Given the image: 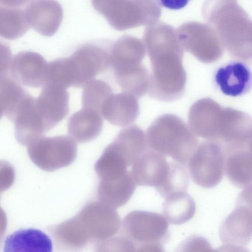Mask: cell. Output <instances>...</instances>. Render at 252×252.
<instances>
[{
  "instance_id": "cell-2",
  "label": "cell",
  "mask_w": 252,
  "mask_h": 252,
  "mask_svg": "<svg viewBox=\"0 0 252 252\" xmlns=\"http://www.w3.org/2000/svg\"><path fill=\"white\" fill-rule=\"evenodd\" d=\"M168 222L159 214L135 210L124 219L121 233L131 242L136 252H163L169 238Z\"/></svg>"
},
{
  "instance_id": "cell-13",
  "label": "cell",
  "mask_w": 252,
  "mask_h": 252,
  "mask_svg": "<svg viewBox=\"0 0 252 252\" xmlns=\"http://www.w3.org/2000/svg\"><path fill=\"white\" fill-rule=\"evenodd\" d=\"M30 27L42 35L50 36L58 31L63 11L55 0H34L25 10Z\"/></svg>"
},
{
  "instance_id": "cell-25",
  "label": "cell",
  "mask_w": 252,
  "mask_h": 252,
  "mask_svg": "<svg viewBox=\"0 0 252 252\" xmlns=\"http://www.w3.org/2000/svg\"><path fill=\"white\" fill-rule=\"evenodd\" d=\"M25 10L15 7L0 8V34L7 39H14L23 35L29 29Z\"/></svg>"
},
{
  "instance_id": "cell-16",
  "label": "cell",
  "mask_w": 252,
  "mask_h": 252,
  "mask_svg": "<svg viewBox=\"0 0 252 252\" xmlns=\"http://www.w3.org/2000/svg\"><path fill=\"white\" fill-rule=\"evenodd\" d=\"M215 81L225 95L233 97L248 93L252 87V72L244 62L235 61L220 67Z\"/></svg>"
},
{
  "instance_id": "cell-11",
  "label": "cell",
  "mask_w": 252,
  "mask_h": 252,
  "mask_svg": "<svg viewBox=\"0 0 252 252\" xmlns=\"http://www.w3.org/2000/svg\"><path fill=\"white\" fill-rule=\"evenodd\" d=\"M69 95L66 88L47 83L35 98L37 110L47 130L61 122L69 111Z\"/></svg>"
},
{
  "instance_id": "cell-22",
  "label": "cell",
  "mask_w": 252,
  "mask_h": 252,
  "mask_svg": "<svg viewBox=\"0 0 252 252\" xmlns=\"http://www.w3.org/2000/svg\"><path fill=\"white\" fill-rule=\"evenodd\" d=\"M53 250L51 239L45 233L35 229H21L5 239L4 252H46Z\"/></svg>"
},
{
  "instance_id": "cell-20",
  "label": "cell",
  "mask_w": 252,
  "mask_h": 252,
  "mask_svg": "<svg viewBox=\"0 0 252 252\" xmlns=\"http://www.w3.org/2000/svg\"><path fill=\"white\" fill-rule=\"evenodd\" d=\"M136 184L128 171L122 176L112 180H101L97 189L99 200L115 208L127 203L132 196Z\"/></svg>"
},
{
  "instance_id": "cell-24",
  "label": "cell",
  "mask_w": 252,
  "mask_h": 252,
  "mask_svg": "<svg viewBox=\"0 0 252 252\" xmlns=\"http://www.w3.org/2000/svg\"><path fill=\"white\" fill-rule=\"evenodd\" d=\"M165 199L163 214L170 223L181 224L193 217L196 210L195 203L187 191L172 193Z\"/></svg>"
},
{
  "instance_id": "cell-8",
  "label": "cell",
  "mask_w": 252,
  "mask_h": 252,
  "mask_svg": "<svg viewBox=\"0 0 252 252\" xmlns=\"http://www.w3.org/2000/svg\"><path fill=\"white\" fill-rule=\"evenodd\" d=\"M219 235L224 250L245 251L252 239V209L236 205L221 223Z\"/></svg>"
},
{
  "instance_id": "cell-5",
  "label": "cell",
  "mask_w": 252,
  "mask_h": 252,
  "mask_svg": "<svg viewBox=\"0 0 252 252\" xmlns=\"http://www.w3.org/2000/svg\"><path fill=\"white\" fill-rule=\"evenodd\" d=\"M224 162L222 146L207 140L198 144L187 164L192 181L201 187L210 188L218 185L223 178Z\"/></svg>"
},
{
  "instance_id": "cell-19",
  "label": "cell",
  "mask_w": 252,
  "mask_h": 252,
  "mask_svg": "<svg viewBox=\"0 0 252 252\" xmlns=\"http://www.w3.org/2000/svg\"><path fill=\"white\" fill-rule=\"evenodd\" d=\"M103 126L101 113L96 110L83 108L73 113L68 119V134L76 142L84 143L95 139Z\"/></svg>"
},
{
  "instance_id": "cell-18",
  "label": "cell",
  "mask_w": 252,
  "mask_h": 252,
  "mask_svg": "<svg viewBox=\"0 0 252 252\" xmlns=\"http://www.w3.org/2000/svg\"><path fill=\"white\" fill-rule=\"evenodd\" d=\"M56 247L65 251H78L90 242V238L77 215L49 228Z\"/></svg>"
},
{
  "instance_id": "cell-28",
  "label": "cell",
  "mask_w": 252,
  "mask_h": 252,
  "mask_svg": "<svg viewBox=\"0 0 252 252\" xmlns=\"http://www.w3.org/2000/svg\"><path fill=\"white\" fill-rule=\"evenodd\" d=\"M10 49L7 45H0V75H7L12 61Z\"/></svg>"
},
{
  "instance_id": "cell-23",
  "label": "cell",
  "mask_w": 252,
  "mask_h": 252,
  "mask_svg": "<svg viewBox=\"0 0 252 252\" xmlns=\"http://www.w3.org/2000/svg\"><path fill=\"white\" fill-rule=\"evenodd\" d=\"M31 94L15 80L7 75H0V112L13 122L23 104Z\"/></svg>"
},
{
  "instance_id": "cell-1",
  "label": "cell",
  "mask_w": 252,
  "mask_h": 252,
  "mask_svg": "<svg viewBox=\"0 0 252 252\" xmlns=\"http://www.w3.org/2000/svg\"><path fill=\"white\" fill-rule=\"evenodd\" d=\"M148 148L187 164L198 145L196 136L179 117L165 114L158 117L145 133Z\"/></svg>"
},
{
  "instance_id": "cell-32",
  "label": "cell",
  "mask_w": 252,
  "mask_h": 252,
  "mask_svg": "<svg viewBox=\"0 0 252 252\" xmlns=\"http://www.w3.org/2000/svg\"><path fill=\"white\" fill-rule=\"evenodd\" d=\"M30 0H0L1 3L6 6L15 7L21 6Z\"/></svg>"
},
{
  "instance_id": "cell-31",
  "label": "cell",
  "mask_w": 252,
  "mask_h": 252,
  "mask_svg": "<svg viewBox=\"0 0 252 252\" xmlns=\"http://www.w3.org/2000/svg\"><path fill=\"white\" fill-rule=\"evenodd\" d=\"M160 5L172 10H178L185 7L190 0H156Z\"/></svg>"
},
{
  "instance_id": "cell-27",
  "label": "cell",
  "mask_w": 252,
  "mask_h": 252,
  "mask_svg": "<svg viewBox=\"0 0 252 252\" xmlns=\"http://www.w3.org/2000/svg\"><path fill=\"white\" fill-rule=\"evenodd\" d=\"M84 87L82 94V107L100 113L104 103L113 94L111 88L105 81L98 79H94Z\"/></svg>"
},
{
  "instance_id": "cell-29",
  "label": "cell",
  "mask_w": 252,
  "mask_h": 252,
  "mask_svg": "<svg viewBox=\"0 0 252 252\" xmlns=\"http://www.w3.org/2000/svg\"><path fill=\"white\" fill-rule=\"evenodd\" d=\"M236 205H243L252 209V184L244 188L239 193Z\"/></svg>"
},
{
  "instance_id": "cell-21",
  "label": "cell",
  "mask_w": 252,
  "mask_h": 252,
  "mask_svg": "<svg viewBox=\"0 0 252 252\" xmlns=\"http://www.w3.org/2000/svg\"><path fill=\"white\" fill-rule=\"evenodd\" d=\"M224 154V172L230 182L242 188L252 184V153L246 148Z\"/></svg>"
},
{
  "instance_id": "cell-12",
  "label": "cell",
  "mask_w": 252,
  "mask_h": 252,
  "mask_svg": "<svg viewBox=\"0 0 252 252\" xmlns=\"http://www.w3.org/2000/svg\"><path fill=\"white\" fill-rule=\"evenodd\" d=\"M145 47L137 38L125 36L116 41L110 50V65L114 75L135 71L143 64Z\"/></svg>"
},
{
  "instance_id": "cell-15",
  "label": "cell",
  "mask_w": 252,
  "mask_h": 252,
  "mask_svg": "<svg viewBox=\"0 0 252 252\" xmlns=\"http://www.w3.org/2000/svg\"><path fill=\"white\" fill-rule=\"evenodd\" d=\"M35 98L30 95L20 108L12 122L15 138L22 145L28 146L48 131L37 110Z\"/></svg>"
},
{
  "instance_id": "cell-7",
  "label": "cell",
  "mask_w": 252,
  "mask_h": 252,
  "mask_svg": "<svg viewBox=\"0 0 252 252\" xmlns=\"http://www.w3.org/2000/svg\"><path fill=\"white\" fill-rule=\"evenodd\" d=\"M252 138V117L243 111L223 107L220 120L218 142L224 152L247 148Z\"/></svg>"
},
{
  "instance_id": "cell-30",
  "label": "cell",
  "mask_w": 252,
  "mask_h": 252,
  "mask_svg": "<svg viewBox=\"0 0 252 252\" xmlns=\"http://www.w3.org/2000/svg\"><path fill=\"white\" fill-rule=\"evenodd\" d=\"M191 245L185 248H199L203 251H212L209 242L204 238L200 237H194L190 238L185 245Z\"/></svg>"
},
{
  "instance_id": "cell-33",
  "label": "cell",
  "mask_w": 252,
  "mask_h": 252,
  "mask_svg": "<svg viewBox=\"0 0 252 252\" xmlns=\"http://www.w3.org/2000/svg\"><path fill=\"white\" fill-rule=\"evenodd\" d=\"M247 148L252 153V138L249 142Z\"/></svg>"
},
{
  "instance_id": "cell-10",
  "label": "cell",
  "mask_w": 252,
  "mask_h": 252,
  "mask_svg": "<svg viewBox=\"0 0 252 252\" xmlns=\"http://www.w3.org/2000/svg\"><path fill=\"white\" fill-rule=\"evenodd\" d=\"M222 108L209 97L195 102L188 114V123L191 131L196 136L217 142L219 122Z\"/></svg>"
},
{
  "instance_id": "cell-4",
  "label": "cell",
  "mask_w": 252,
  "mask_h": 252,
  "mask_svg": "<svg viewBox=\"0 0 252 252\" xmlns=\"http://www.w3.org/2000/svg\"><path fill=\"white\" fill-rule=\"evenodd\" d=\"M27 152L37 166L46 171H53L73 162L77 156V147L70 136H43L28 145Z\"/></svg>"
},
{
  "instance_id": "cell-3",
  "label": "cell",
  "mask_w": 252,
  "mask_h": 252,
  "mask_svg": "<svg viewBox=\"0 0 252 252\" xmlns=\"http://www.w3.org/2000/svg\"><path fill=\"white\" fill-rule=\"evenodd\" d=\"M69 87H84L110 65V51L94 44L82 46L64 58Z\"/></svg>"
},
{
  "instance_id": "cell-9",
  "label": "cell",
  "mask_w": 252,
  "mask_h": 252,
  "mask_svg": "<svg viewBox=\"0 0 252 252\" xmlns=\"http://www.w3.org/2000/svg\"><path fill=\"white\" fill-rule=\"evenodd\" d=\"M48 68V63L39 54L22 51L12 58L8 73L24 86L39 88L47 82Z\"/></svg>"
},
{
  "instance_id": "cell-17",
  "label": "cell",
  "mask_w": 252,
  "mask_h": 252,
  "mask_svg": "<svg viewBox=\"0 0 252 252\" xmlns=\"http://www.w3.org/2000/svg\"><path fill=\"white\" fill-rule=\"evenodd\" d=\"M101 114L113 125L126 126L133 123L139 113L137 99L124 92L112 94L104 103Z\"/></svg>"
},
{
  "instance_id": "cell-6",
  "label": "cell",
  "mask_w": 252,
  "mask_h": 252,
  "mask_svg": "<svg viewBox=\"0 0 252 252\" xmlns=\"http://www.w3.org/2000/svg\"><path fill=\"white\" fill-rule=\"evenodd\" d=\"M76 215L90 242L97 245L115 236L121 230V219L115 209L100 200L87 204Z\"/></svg>"
},
{
  "instance_id": "cell-26",
  "label": "cell",
  "mask_w": 252,
  "mask_h": 252,
  "mask_svg": "<svg viewBox=\"0 0 252 252\" xmlns=\"http://www.w3.org/2000/svg\"><path fill=\"white\" fill-rule=\"evenodd\" d=\"M185 165L176 161L169 162L168 169L163 182L156 188L164 198L173 193L187 191L190 175Z\"/></svg>"
},
{
  "instance_id": "cell-14",
  "label": "cell",
  "mask_w": 252,
  "mask_h": 252,
  "mask_svg": "<svg viewBox=\"0 0 252 252\" xmlns=\"http://www.w3.org/2000/svg\"><path fill=\"white\" fill-rule=\"evenodd\" d=\"M132 165L130 172L136 185L157 188L167 174L169 162L165 156L149 148Z\"/></svg>"
}]
</instances>
